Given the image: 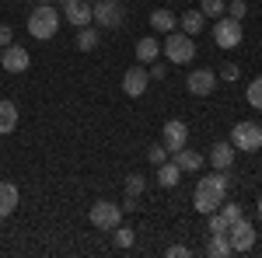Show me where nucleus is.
Instances as JSON below:
<instances>
[{"label":"nucleus","instance_id":"a19ab883","mask_svg":"<svg viewBox=\"0 0 262 258\" xmlns=\"http://www.w3.org/2000/svg\"><path fill=\"white\" fill-rule=\"evenodd\" d=\"M0 53H4V49H0Z\"/></svg>","mask_w":262,"mask_h":258},{"label":"nucleus","instance_id":"4c0bfd02","mask_svg":"<svg viewBox=\"0 0 262 258\" xmlns=\"http://www.w3.org/2000/svg\"><path fill=\"white\" fill-rule=\"evenodd\" d=\"M259 217H262V199H259Z\"/></svg>","mask_w":262,"mask_h":258},{"label":"nucleus","instance_id":"c85d7f7f","mask_svg":"<svg viewBox=\"0 0 262 258\" xmlns=\"http://www.w3.org/2000/svg\"><path fill=\"white\" fill-rule=\"evenodd\" d=\"M245 14H248V4H245V0H231V4H227V18L245 21Z\"/></svg>","mask_w":262,"mask_h":258},{"label":"nucleus","instance_id":"f03ea898","mask_svg":"<svg viewBox=\"0 0 262 258\" xmlns=\"http://www.w3.org/2000/svg\"><path fill=\"white\" fill-rule=\"evenodd\" d=\"M60 11H56V4H39L32 14H28V35L32 39H56V32H60Z\"/></svg>","mask_w":262,"mask_h":258},{"label":"nucleus","instance_id":"a878e982","mask_svg":"<svg viewBox=\"0 0 262 258\" xmlns=\"http://www.w3.org/2000/svg\"><path fill=\"white\" fill-rule=\"evenodd\" d=\"M245 98H248V105H252V108H262V77H255L252 84H248Z\"/></svg>","mask_w":262,"mask_h":258},{"label":"nucleus","instance_id":"b1692460","mask_svg":"<svg viewBox=\"0 0 262 258\" xmlns=\"http://www.w3.org/2000/svg\"><path fill=\"white\" fill-rule=\"evenodd\" d=\"M200 11H203V18H224L227 14V7H224V0H203L200 4Z\"/></svg>","mask_w":262,"mask_h":258},{"label":"nucleus","instance_id":"ddd939ff","mask_svg":"<svg viewBox=\"0 0 262 258\" xmlns=\"http://www.w3.org/2000/svg\"><path fill=\"white\" fill-rule=\"evenodd\" d=\"M63 18L70 21V25H77V28H84V25L95 21V11H91L88 0H70V4H63Z\"/></svg>","mask_w":262,"mask_h":258},{"label":"nucleus","instance_id":"0eeeda50","mask_svg":"<svg viewBox=\"0 0 262 258\" xmlns=\"http://www.w3.org/2000/svg\"><path fill=\"white\" fill-rule=\"evenodd\" d=\"M213 42L221 45V49H234L238 42H242V21L234 18H217V28H213Z\"/></svg>","mask_w":262,"mask_h":258},{"label":"nucleus","instance_id":"2eb2a0df","mask_svg":"<svg viewBox=\"0 0 262 258\" xmlns=\"http://www.w3.org/2000/svg\"><path fill=\"white\" fill-rule=\"evenodd\" d=\"M18 209V189L11 181H0V220H7Z\"/></svg>","mask_w":262,"mask_h":258},{"label":"nucleus","instance_id":"dca6fc26","mask_svg":"<svg viewBox=\"0 0 262 258\" xmlns=\"http://www.w3.org/2000/svg\"><path fill=\"white\" fill-rule=\"evenodd\" d=\"M171 160H175V164L182 168V175H185V171H200V168H203V154H196V150H189V147H182V150H175V154H171Z\"/></svg>","mask_w":262,"mask_h":258},{"label":"nucleus","instance_id":"f704fd0d","mask_svg":"<svg viewBox=\"0 0 262 258\" xmlns=\"http://www.w3.org/2000/svg\"><path fill=\"white\" fill-rule=\"evenodd\" d=\"M238 74H242V70H238L234 63H227V66H224V80H238Z\"/></svg>","mask_w":262,"mask_h":258},{"label":"nucleus","instance_id":"6e6552de","mask_svg":"<svg viewBox=\"0 0 262 258\" xmlns=\"http://www.w3.org/2000/svg\"><path fill=\"white\" fill-rule=\"evenodd\" d=\"M161 143L168 147V154H175L182 147H189V126L182 119H168L164 122V133H161Z\"/></svg>","mask_w":262,"mask_h":258},{"label":"nucleus","instance_id":"4468645a","mask_svg":"<svg viewBox=\"0 0 262 258\" xmlns=\"http://www.w3.org/2000/svg\"><path fill=\"white\" fill-rule=\"evenodd\" d=\"M234 154H238V150H234V143H231V139H227V143H213V147H210V164H213L217 171H231Z\"/></svg>","mask_w":262,"mask_h":258},{"label":"nucleus","instance_id":"39448f33","mask_svg":"<svg viewBox=\"0 0 262 258\" xmlns=\"http://www.w3.org/2000/svg\"><path fill=\"white\" fill-rule=\"evenodd\" d=\"M91 223H95L98 230H112V227H119V223H122V206L108 202V199H98V202L91 206Z\"/></svg>","mask_w":262,"mask_h":258},{"label":"nucleus","instance_id":"e433bc0d","mask_svg":"<svg viewBox=\"0 0 262 258\" xmlns=\"http://www.w3.org/2000/svg\"><path fill=\"white\" fill-rule=\"evenodd\" d=\"M56 4H60V7H63V4H70V0H56Z\"/></svg>","mask_w":262,"mask_h":258},{"label":"nucleus","instance_id":"a211bd4d","mask_svg":"<svg viewBox=\"0 0 262 258\" xmlns=\"http://www.w3.org/2000/svg\"><path fill=\"white\" fill-rule=\"evenodd\" d=\"M14 126H18V108H14V101H0V136L14 133Z\"/></svg>","mask_w":262,"mask_h":258},{"label":"nucleus","instance_id":"c756f323","mask_svg":"<svg viewBox=\"0 0 262 258\" xmlns=\"http://www.w3.org/2000/svg\"><path fill=\"white\" fill-rule=\"evenodd\" d=\"M147 157H150V164H164V160H168V147H164V143L147 147Z\"/></svg>","mask_w":262,"mask_h":258},{"label":"nucleus","instance_id":"5701e85b","mask_svg":"<svg viewBox=\"0 0 262 258\" xmlns=\"http://www.w3.org/2000/svg\"><path fill=\"white\" fill-rule=\"evenodd\" d=\"M231 251H234V248H231L227 234H210V244H206V255L210 258H227Z\"/></svg>","mask_w":262,"mask_h":258},{"label":"nucleus","instance_id":"9d476101","mask_svg":"<svg viewBox=\"0 0 262 258\" xmlns=\"http://www.w3.org/2000/svg\"><path fill=\"white\" fill-rule=\"evenodd\" d=\"M147 84H150V74H147V66H143V63L129 66V70L122 74V91H126L129 98H140L143 91H147Z\"/></svg>","mask_w":262,"mask_h":258},{"label":"nucleus","instance_id":"7c9ffc66","mask_svg":"<svg viewBox=\"0 0 262 258\" xmlns=\"http://www.w3.org/2000/svg\"><path fill=\"white\" fill-rule=\"evenodd\" d=\"M206 230H210V234H227V223H224L221 213H210V220H206Z\"/></svg>","mask_w":262,"mask_h":258},{"label":"nucleus","instance_id":"2f4dec72","mask_svg":"<svg viewBox=\"0 0 262 258\" xmlns=\"http://www.w3.org/2000/svg\"><path fill=\"white\" fill-rule=\"evenodd\" d=\"M11 39H14V28H11V25H0V49H7Z\"/></svg>","mask_w":262,"mask_h":258},{"label":"nucleus","instance_id":"58836bf2","mask_svg":"<svg viewBox=\"0 0 262 258\" xmlns=\"http://www.w3.org/2000/svg\"><path fill=\"white\" fill-rule=\"evenodd\" d=\"M259 181H262V171H259Z\"/></svg>","mask_w":262,"mask_h":258},{"label":"nucleus","instance_id":"20e7f679","mask_svg":"<svg viewBox=\"0 0 262 258\" xmlns=\"http://www.w3.org/2000/svg\"><path fill=\"white\" fill-rule=\"evenodd\" d=\"M231 143H234V150H262V126L259 122H234V129H231Z\"/></svg>","mask_w":262,"mask_h":258},{"label":"nucleus","instance_id":"c9c22d12","mask_svg":"<svg viewBox=\"0 0 262 258\" xmlns=\"http://www.w3.org/2000/svg\"><path fill=\"white\" fill-rule=\"evenodd\" d=\"M35 4H53V0H35Z\"/></svg>","mask_w":262,"mask_h":258},{"label":"nucleus","instance_id":"f8f14e48","mask_svg":"<svg viewBox=\"0 0 262 258\" xmlns=\"http://www.w3.org/2000/svg\"><path fill=\"white\" fill-rule=\"evenodd\" d=\"M185 87H189V95L206 98V95H213V87H217V74H213V70H192L189 80H185Z\"/></svg>","mask_w":262,"mask_h":258},{"label":"nucleus","instance_id":"393cba45","mask_svg":"<svg viewBox=\"0 0 262 258\" xmlns=\"http://www.w3.org/2000/svg\"><path fill=\"white\" fill-rule=\"evenodd\" d=\"M217 213L224 217V223H227V227H231V223H238V220L245 217V213H242V206H238V202H221V209H217Z\"/></svg>","mask_w":262,"mask_h":258},{"label":"nucleus","instance_id":"cd10ccee","mask_svg":"<svg viewBox=\"0 0 262 258\" xmlns=\"http://www.w3.org/2000/svg\"><path fill=\"white\" fill-rule=\"evenodd\" d=\"M143 189H147V178H143V175H129V178H126V196H137V199H140Z\"/></svg>","mask_w":262,"mask_h":258},{"label":"nucleus","instance_id":"4be33fe9","mask_svg":"<svg viewBox=\"0 0 262 258\" xmlns=\"http://www.w3.org/2000/svg\"><path fill=\"white\" fill-rule=\"evenodd\" d=\"M179 25H182L185 35H200L203 25H206V18H203V11H185V14L179 18Z\"/></svg>","mask_w":262,"mask_h":258},{"label":"nucleus","instance_id":"79ce46f5","mask_svg":"<svg viewBox=\"0 0 262 258\" xmlns=\"http://www.w3.org/2000/svg\"><path fill=\"white\" fill-rule=\"evenodd\" d=\"M259 126H262V122H259Z\"/></svg>","mask_w":262,"mask_h":258},{"label":"nucleus","instance_id":"aec40b11","mask_svg":"<svg viewBox=\"0 0 262 258\" xmlns=\"http://www.w3.org/2000/svg\"><path fill=\"white\" fill-rule=\"evenodd\" d=\"M175 25H179V18H175L171 11H164V7L150 14V28H154V32H161V35H168V32H175Z\"/></svg>","mask_w":262,"mask_h":258},{"label":"nucleus","instance_id":"f257e3e1","mask_svg":"<svg viewBox=\"0 0 262 258\" xmlns=\"http://www.w3.org/2000/svg\"><path fill=\"white\" fill-rule=\"evenodd\" d=\"M227 185H231V181H227V171H213V175H206V178L196 181V196H192L196 213H203V217L217 213L224 196H227Z\"/></svg>","mask_w":262,"mask_h":258},{"label":"nucleus","instance_id":"f3484780","mask_svg":"<svg viewBox=\"0 0 262 258\" xmlns=\"http://www.w3.org/2000/svg\"><path fill=\"white\" fill-rule=\"evenodd\" d=\"M179 181H182V168L175 164V160L158 164V185H161V189H175Z\"/></svg>","mask_w":262,"mask_h":258},{"label":"nucleus","instance_id":"412c9836","mask_svg":"<svg viewBox=\"0 0 262 258\" xmlns=\"http://www.w3.org/2000/svg\"><path fill=\"white\" fill-rule=\"evenodd\" d=\"M98 42H101V32H98V28H91V25L77 28V49H81V53H91V49H98Z\"/></svg>","mask_w":262,"mask_h":258},{"label":"nucleus","instance_id":"423d86ee","mask_svg":"<svg viewBox=\"0 0 262 258\" xmlns=\"http://www.w3.org/2000/svg\"><path fill=\"white\" fill-rule=\"evenodd\" d=\"M91 11H95V21H98L101 28H116V25H122V14H126L122 0H95Z\"/></svg>","mask_w":262,"mask_h":258},{"label":"nucleus","instance_id":"1a4fd4ad","mask_svg":"<svg viewBox=\"0 0 262 258\" xmlns=\"http://www.w3.org/2000/svg\"><path fill=\"white\" fill-rule=\"evenodd\" d=\"M0 66L7 70V74H25L28 66H32V56H28V49H21V45H7L4 53H0Z\"/></svg>","mask_w":262,"mask_h":258},{"label":"nucleus","instance_id":"473e14b6","mask_svg":"<svg viewBox=\"0 0 262 258\" xmlns=\"http://www.w3.org/2000/svg\"><path fill=\"white\" fill-rule=\"evenodd\" d=\"M147 66H150V70H147V74H150V80H164V74H168V70H164L161 63L154 60V63H147Z\"/></svg>","mask_w":262,"mask_h":258},{"label":"nucleus","instance_id":"bb28decb","mask_svg":"<svg viewBox=\"0 0 262 258\" xmlns=\"http://www.w3.org/2000/svg\"><path fill=\"white\" fill-rule=\"evenodd\" d=\"M112 234H116V248H133V234L137 230H129V227H112Z\"/></svg>","mask_w":262,"mask_h":258},{"label":"nucleus","instance_id":"7ed1b4c3","mask_svg":"<svg viewBox=\"0 0 262 258\" xmlns=\"http://www.w3.org/2000/svg\"><path fill=\"white\" fill-rule=\"evenodd\" d=\"M161 53L168 56V63L185 66V63L196 60V42H192V35H185V32H168V39H164Z\"/></svg>","mask_w":262,"mask_h":258},{"label":"nucleus","instance_id":"ea45409f","mask_svg":"<svg viewBox=\"0 0 262 258\" xmlns=\"http://www.w3.org/2000/svg\"><path fill=\"white\" fill-rule=\"evenodd\" d=\"M88 4H95V0H88Z\"/></svg>","mask_w":262,"mask_h":258},{"label":"nucleus","instance_id":"6ab92c4d","mask_svg":"<svg viewBox=\"0 0 262 258\" xmlns=\"http://www.w3.org/2000/svg\"><path fill=\"white\" fill-rule=\"evenodd\" d=\"M158 56H161V42H158V39H140V42H137V60H140L143 66L154 63Z\"/></svg>","mask_w":262,"mask_h":258},{"label":"nucleus","instance_id":"9b49d317","mask_svg":"<svg viewBox=\"0 0 262 258\" xmlns=\"http://www.w3.org/2000/svg\"><path fill=\"white\" fill-rule=\"evenodd\" d=\"M227 241H231V248L234 251H252V244H255V230H252V223L248 220H238V223H231L227 227Z\"/></svg>","mask_w":262,"mask_h":258},{"label":"nucleus","instance_id":"72a5a7b5","mask_svg":"<svg viewBox=\"0 0 262 258\" xmlns=\"http://www.w3.org/2000/svg\"><path fill=\"white\" fill-rule=\"evenodd\" d=\"M189 255H192V251H189L185 244H171V248H168V258H189Z\"/></svg>","mask_w":262,"mask_h":258}]
</instances>
